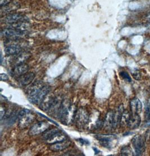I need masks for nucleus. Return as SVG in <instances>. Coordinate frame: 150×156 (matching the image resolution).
Listing matches in <instances>:
<instances>
[{
	"mask_svg": "<svg viewBox=\"0 0 150 156\" xmlns=\"http://www.w3.org/2000/svg\"><path fill=\"white\" fill-rule=\"evenodd\" d=\"M77 108L67 100L63 101L58 112V117L61 122L65 125H69L75 119Z\"/></svg>",
	"mask_w": 150,
	"mask_h": 156,
	"instance_id": "obj_1",
	"label": "nucleus"
},
{
	"mask_svg": "<svg viewBox=\"0 0 150 156\" xmlns=\"http://www.w3.org/2000/svg\"><path fill=\"white\" fill-rule=\"evenodd\" d=\"M18 119V126L20 129H24L28 126L34 121L35 116L29 110L24 109L19 112Z\"/></svg>",
	"mask_w": 150,
	"mask_h": 156,
	"instance_id": "obj_2",
	"label": "nucleus"
},
{
	"mask_svg": "<svg viewBox=\"0 0 150 156\" xmlns=\"http://www.w3.org/2000/svg\"><path fill=\"white\" fill-rule=\"evenodd\" d=\"M50 87L49 85L43 86V87L38 92L32 97H29V101L34 104H41L46 97L49 94L50 91Z\"/></svg>",
	"mask_w": 150,
	"mask_h": 156,
	"instance_id": "obj_3",
	"label": "nucleus"
},
{
	"mask_svg": "<svg viewBox=\"0 0 150 156\" xmlns=\"http://www.w3.org/2000/svg\"><path fill=\"white\" fill-rule=\"evenodd\" d=\"M74 120L76 125L78 127L82 128L83 127L85 126L87 123L88 122L89 120V115L86 109L80 108L77 110Z\"/></svg>",
	"mask_w": 150,
	"mask_h": 156,
	"instance_id": "obj_4",
	"label": "nucleus"
},
{
	"mask_svg": "<svg viewBox=\"0 0 150 156\" xmlns=\"http://www.w3.org/2000/svg\"><path fill=\"white\" fill-rule=\"evenodd\" d=\"M131 144L137 156H140L145 150V142L142 136L135 135L131 140Z\"/></svg>",
	"mask_w": 150,
	"mask_h": 156,
	"instance_id": "obj_5",
	"label": "nucleus"
},
{
	"mask_svg": "<svg viewBox=\"0 0 150 156\" xmlns=\"http://www.w3.org/2000/svg\"><path fill=\"white\" fill-rule=\"evenodd\" d=\"M50 127L49 123L46 121L39 122L30 127L29 131V135L30 136H35L39 134L44 133Z\"/></svg>",
	"mask_w": 150,
	"mask_h": 156,
	"instance_id": "obj_6",
	"label": "nucleus"
},
{
	"mask_svg": "<svg viewBox=\"0 0 150 156\" xmlns=\"http://www.w3.org/2000/svg\"><path fill=\"white\" fill-rule=\"evenodd\" d=\"M2 34L8 39L12 41H15L22 38L25 34V31L6 28L2 31Z\"/></svg>",
	"mask_w": 150,
	"mask_h": 156,
	"instance_id": "obj_7",
	"label": "nucleus"
},
{
	"mask_svg": "<svg viewBox=\"0 0 150 156\" xmlns=\"http://www.w3.org/2000/svg\"><path fill=\"white\" fill-rule=\"evenodd\" d=\"M26 16L18 14H12L6 16L4 19V22L8 24H12L16 23L27 22Z\"/></svg>",
	"mask_w": 150,
	"mask_h": 156,
	"instance_id": "obj_8",
	"label": "nucleus"
},
{
	"mask_svg": "<svg viewBox=\"0 0 150 156\" xmlns=\"http://www.w3.org/2000/svg\"><path fill=\"white\" fill-rule=\"evenodd\" d=\"M96 138L102 146L110 148L111 147V143L115 138V136L113 135H103L96 136Z\"/></svg>",
	"mask_w": 150,
	"mask_h": 156,
	"instance_id": "obj_9",
	"label": "nucleus"
},
{
	"mask_svg": "<svg viewBox=\"0 0 150 156\" xmlns=\"http://www.w3.org/2000/svg\"><path fill=\"white\" fill-rule=\"evenodd\" d=\"M70 145L71 142L66 139L63 141L49 145V149L53 152H59L67 148Z\"/></svg>",
	"mask_w": 150,
	"mask_h": 156,
	"instance_id": "obj_10",
	"label": "nucleus"
},
{
	"mask_svg": "<svg viewBox=\"0 0 150 156\" xmlns=\"http://www.w3.org/2000/svg\"><path fill=\"white\" fill-rule=\"evenodd\" d=\"M35 77V74L32 72L26 73L18 77V82L22 86L28 85L32 82Z\"/></svg>",
	"mask_w": 150,
	"mask_h": 156,
	"instance_id": "obj_11",
	"label": "nucleus"
},
{
	"mask_svg": "<svg viewBox=\"0 0 150 156\" xmlns=\"http://www.w3.org/2000/svg\"><path fill=\"white\" fill-rule=\"evenodd\" d=\"M130 108L131 113L139 114L142 111V104L139 99L135 98L131 101Z\"/></svg>",
	"mask_w": 150,
	"mask_h": 156,
	"instance_id": "obj_12",
	"label": "nucleus"
},
{
	"mask_svg": "<svg viewBox=\"0 0 150 156\" xmlns=\"http://www.w3.org/2000/svg\"><path fill=\"white\" fill-rule=\"evenodd\" d=\"M22 48L18 44H9L5 48V53L8 55H15L22 52Z\"/></svg>",
	"mask_w": 150,
	"mask_h": 156,
	"instance_id": "obj_13",
	"label": "nucleus"
},
{
	"mask_svg": "<svg viewBox=\"0 0 150 156\" xmlns=\"http://www.w3.org/2000/svg\"><path fill=\"white\" fill-rule=\"evenodd\" d=\"M141 122V119L140 116L139 115V114L131 113L128 126L131 130L135 129L138 127Z\"/></svg>",
	"mask_w": 150,
	"mask_h": 156,
	"instance_id": "obj_14",
	"label": "nucleus"
},
{
	"mask_svg": "<svg viewBox=\"0 0 150 156\" xmlns=\"http://www.w3.org/2000/svg\"><path fill=\"white\" fill-rule=\"evenodd\" d=\"M45 84L41 81H37L34 82V83L27 90V94L29 97H32L36 93L38 92L43 87Z\"/></svg>",
	"mask_w": 150,
	"mask_h": 156,
	"instance_id": "obj_15",
	"label": "nucleus"
},
{
	"mask_svg": "<svg viewBox=\"0 0 150 156\" xmlns=\"http://www.w3.org/2000/svg\"><path fill=\"white\" fill-rule=\"evenodd\" d=\"M29 68L28 64L26 63L20 64L14 67L12 72L16 76L20 77V76L27 73L29 71Z\"/></svg>",
	"mask_w": 150,
	"mask_h": 156,
	"instance_id": "obj_16",
	"label": "nucleus"
},
{
	"mask_svg": "<svg viewBox=\"0 0 150 156\" xmlns=\"http://www.w3.org/2000/svg\"><path fill=\"white\" fill-rule=\"evenodd\" d=\"M14 59H13V62L12 64H14V67L19 65L20 64L24 63V62L28 59L29 57V55L27 52H20L18 54L15 55Z\"/></svg>",
	"mask_w": 150,
	"mask_h": 156,
	"instance_id": "obj_17",
	"label": "nucleus"
},
{
	"mask_svg": "<svg viewBox=\"0 0 150 156\" xmlns=\"http://www.w3.org/2000/svg\"><path fill=\"white\" fill-rule=\"evenodd\" d=\"M66 139V136L61 131H59L56 134H54L51 138H49L48 140H46V142L49 145H51L53 144L64 140Z\"/></svg>",
	"mask_w": 150,
	"mask_h": 156,
	"instance_id": "obj_18",
	"label": "nucleus"
},
{
	"mask_svg": "<svg viewBox=\"0 0 150 156\" xmlns=\"http://www.w3.org/2000/svg\"><path fill=\"white\" fill-rule=\"evenodd\" d=\"M124 112L123 105H120L115 112H114V120H113V129H116L119 123H120L121 115Z\"/></svg>",
	"mask_w": 150,
	"mask_h": 156,
	"instance_id": "obj_19",
	"label": "nucleus"
},
{
	"mask_svg": "<svg viewBox=\"0 0 150 156\" xmlns=\"http://www.w3.org/2000/svg\"><path fill=\"white\" fill-rule=\"evenodd\" d=\"M114 112L109 111L105 117V121H104V126L105 129L108 130L113 129V120H114Z\"/></svg>",
	"mask_w": 150,
	"mask_h": 156,
	"instance_id": "obj_20",
	"label": "nucleus"
},
{
	"mask_svg": "<svg viewBox=\"0 0 150 156\" xmlns=\"http://www.w3.org/2000/svg\"><path fill=\"white\" fill-rule=\"evenodd\" d=\"M131 115V114L129 112V111H124L120 119V125L121 126H125L128 125Z\"/></svg>",
	"mask_w": 150,
	"mask_h": 156,
	"instance_id": "obj_21",
	"label": "nucleus"
},
{
	"mask_svg": "<svg viewBox=\"0 0 150 156\" xmlns=\"http://www.w3.org/2000/svg\"><path fill=\"white\" fill-rule=\"evenodd\" d=\"M4 9H2L1 11L4 12H10L11 11H14L17 9H19L20 7V5L18 3L16 2H12L11 4H8L6 6H3ZM2 8V7H1Z\"/></svg>",
	"mask_w": 150,
	"mask_h": 156,
	"instance_id": "obj_22",
	"label": "nucleus"
},
{
	"mask_svg": "<svg viewBox=\"0 0 150 156\" xmlns=\"http://www.w3.org/2000/svg\"><path fill=\"white\" fill-rule=\"evenodd\" d=\"M59 131H60V130L56 128H53V129H51L50 130L48 129L43 133L42 135V138L46 141L47 140L49 139V138L53 136L54 134H56L57 133H58Z\"/></svg>",
	"mask_w": 150,
	"mask_h": 156,
	"instance_id": "obj_23",
	"label": "nucleus"
},
{
	"mask_svg": "<svg viewBox=\"0 0 150 156\" xmlns=\"http://www.w3.org/2000/svg\"><path fill=\"white\" fill-rule=\"evenodd\" d=\"M19 113L17 111H14L12 112L11 115H9L7 120V123L8 125H12L15 122V121L18 119Z\"/></svg>",
	"mask_w": 150,
	"mask_h": 156,
	"instance_id": "obj_24",
	"label": "nucleus"
},
{
	"mask_svg": "<svg viewBox=\"0 0 150 156\" xmlns=\"http://www.w3.org/2000/svg\"><path fill=\"white\" fill-rule=\"evenodd\" d=\"M121 154L123 156H133V153L129 146H125L121 150Z\"/></svg>",
	"mask_w": 150,
	"mask_h": 156,
	"instance_id": "obj_25",
	"label": "nucleus"
},
{
	"mask_svg": "<svg viewBox=\"0 0 150 156\" xmlns=\"http://www.w3.org/2000/svg\"><path fill=\"white\" fill-rule=\"evenodd\" d=\"M145 116L147 120L150 119V97L147 100L146 103Z\"/></svg>",
	"mask_w": 150,
	"mask_h": 156,
	"instance_id": "obj_26",
	"label": "nucleus"
},
{
	"mask_svg": "<svg viewBox=\"0 0 150 156\" xmlns=\"http://www.w3.org/2000/svg\"><path fill=\"white\" fill-rule=\"evenodd\" d=\"M120 76L127 82H131V77L126 72H124V71L121 72L120 73Z\"/></svg>",
	"mask_w": 150,
	"mask_h": 156,
	"instance_id": "obj_27",
	"label": "nucleus"
},
{
	"mask_svg": "<svg viewBox=\"0 0 150 156\" xmlns=\"http://www.w3.org/2000/svg\"><path fill=\"white\" fill-rule=\"evenodd\" d=\"M131 74H132L133 77L135 78V80H139L141 78V73H140L139 71H138V70H135L134 72H133L131 73Z\"/></svg>",
	"mask_w": 150,
	"mask_h": 156,
	"instance_id": "obj_28",
	"label": "nucleus"
},
{
	"mask_svg": "<svg viewBox=\"0 0 150 156\" xmlns=\"http://www.w3.org/2000/svg\"><path fill=\"white\" fill-rule=\"evenodd\" d=\"M1 113H0V114H1V119L2 120V119H3V118L5 117V113H6V111H5V107H3V106H1Z\"/></svg>",
	"mask_w": 150,
	"mask_h": 156,
	"instance_id": "obj_29",
	"label": "nucleus"
},
{
	"mask_svg": "<svg viewBox=\"0 0 150 156\" xmlns=\"http://www.w3.org/2000/svg\"><path fill=\"white\" fill-rule=\"evenodd\" d=\"M77 141H79L80 144H82V145H88L90 144L89 141L85 139H79L77 140Z\"/></svg>",
	"mask_w": 150,
	"mask_h": 156,
	"instance_id": "obj_30",
	"label": "nucleus"
},
{
	"mask_svg": "<svg viewBox=\"0 0 150 156\" xmlns=\"http://www.w3.org/2000/svg\"><path fill=\"white\" fill-rule=\"evenodd\" d=\"M10 2V0H0L1 7H3L4 6H6V5L9 4Z\"/></svg>",
	"mask_w": 150,
	"mask_h": 156,
	"instance_id": "obj_31",
	"label": "nucleus"
},
{
	"mask_svg": "<svg viewBox=\"0 0 150 156\" xmlns=\"http://www.w3.org/2000/svg\"><path fill=\"white\" fill-rule=\"evenodd\" d=\"M0 79H1V81H7L9 78H8V75H6V74H1L0 75Z\"/></svg>",
	"mask_w": 150,
	"mask_h": 156,
	"instance_id": "obj_32",
	"label": "nucleus"
}]
</instances>
